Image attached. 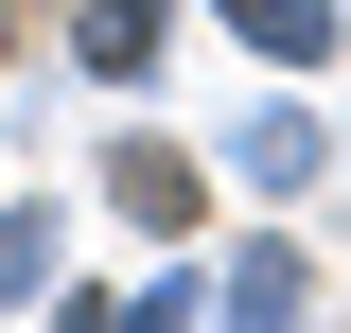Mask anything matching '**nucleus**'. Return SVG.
<instances>
[{"mask_svg":"<svg viewBox=\"0 0 351 333\" xmlns=\"http://www.w3.org/2000/svg\"><path fill=\"white\" fill-rule=\"evenodd\" d=\"M228 36L281 53V71H316V53H334V18H316V0H228Z\"/></svg>","mask_w":351,"mask_h":333,"instance_id":"1","label":"nucleus"},{"mask_svg":"<svg viewBox=\"0 0 351 333\" xmlns=\"http://www.w3.org/2000/svg\"><path fill=\"white\" fill-rule=\"evenodd\" d=\"M106 175H123L141 228H193V158H158V140H141V158H106Z\"/></svg>","mask_w":351,"mask_h":333,"instance_id":"2","label":"nucleus"},{"mask_svg":"<svg viewBox=\"0 0 351 333\" xmlns=\"http://www.w3.org/2000/svg\"><path fill=\"white\" fill-rule=\"evenodd\" d=\"M88 71H158V0H88Z\"/></svg>","mask_w":351,"mask_h":333,"instance_id":"3","label":"nucleus"},{"mask_svg":"<svg viewBox=\"0 0 351 333\" xmlns=\"http://www.w3.org/2000/svg\"><path fill=\"white\" fill-rule=\"evenodd\" d=\"M36 263H53V228H36V210H18V228H0V298L36 281Z\"/></svg>","mask_w":351,"mask_h":333,"instance_id":"4","label":"nucleus"},{"mask_svg":"<svg viewBox=\"0 0 351 333\" xmlns=\"http://www.w3.org/2000/svg\"><path fill=\"white\" fill-rule=\"evenodd\" d=\"M0 18H18V0H0Z\"/></svg>","mask_w":351,"mask_h":333,"instance_id":"5","label":"nucleus"}]
</instances>
